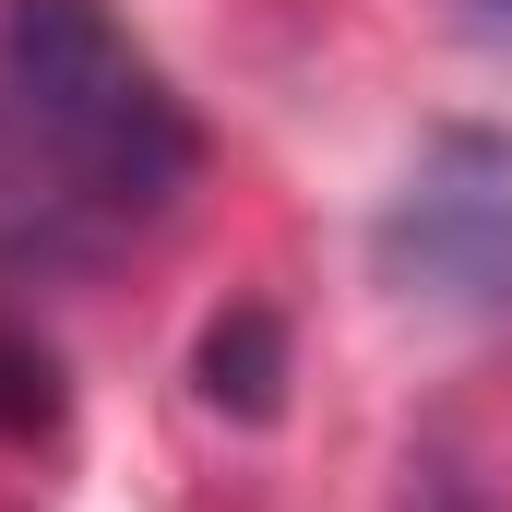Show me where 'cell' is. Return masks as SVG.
Returning a JSON list of instances; mask_svg holds the SVG:
<instances>
[{"instance_id": "277c9868", "label": "cell", "mask_w": 512, "mask_h": 512, "mask_svg": "<svg viewBox=\"0 0 512 512\" xmlns=\"http://www.w3.org/2000/svg\"><path fill=\"white\" fill-rule=\"evenodd\" d=\"M48 429H60V370L36 334L0 322V441H48Z\"/></svg>"}, {"instance_id": "3957f363", "label": "cell", "mask_w": 512, "mask_h": 512, "mask_svg": "<svg viewBox=\"0 0 512 512\" xmlns=\"http://www.w3.org/2000/svg\"><path fill=\"white\" fill-rule=\"evenodd\" d=\"M274 382H286V334H274V310H227V322L203 334V405L274 417Z\"/></svg>"}, {"instance_id": "6da1fadb", "label": "cell", "mask_w": 512, "mask_h": 512, "mask_svg": "<svg viewBox=\"0 0 512 512\" xmlns=\"http://www.w3.org/2000/svg\"><path fill=\"white\" fill-rule=\"evenodd\" d=\"M203 131L96 0H0V262L96 274L179 215Z\"/></svg>"}, {"instance_id": "5b68a950", "label": "cell", "mask_w": 512, "mask_h": 512, "mask_svg": "<svg viewBox=\"0 0 512 512\" xmlns=\"http://www.w3.org/2000/svg\"><path fill=\"white\" fill-rule=\"evenodd\" d=\"M417 512H465V489H417Z\"/></svg>"}, {"instance_id": "7a4b0ae2", "label": "cell", "mask_w": 512, "mask_h": 512, "mask_svg": "<svg viewBox=\"0 0 512 512\" xmlns=\"http://www.w3.org/2000/svg\"><path fill=\"white\" fill-rule=\"evenodd\" d=\"M393 298L453 310V322H512V143L501 131H429L405 191L370 227Z\"/></svg>"}]
</instances>
